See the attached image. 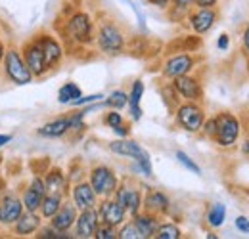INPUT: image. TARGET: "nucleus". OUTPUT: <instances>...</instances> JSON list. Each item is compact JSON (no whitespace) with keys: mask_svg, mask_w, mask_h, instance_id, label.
<instances>
[{"mask_svg":"<svg viewBox=\"0 0 249 239\" xmlns=\"http://www.w3.org/2000/svg\"><path fill=\"white\" fill-rule=\"evenodd\" d=\"M4 73L16 85H29L33 83V73L27 67L21 52L18 48H10L4 52Z\"/></svg>","mask_w":249,"mask_h":239,"instance_id":"1","label":"nucleus"},{"mask_svg":"<svg viewBox=\"0 0 249 239\" xmlns=\"http://www.w3.org/2000/svg\"><path fill=\"white\" fill-rule=\"evenodd\" d=\"M109 150L113 151V153H117V155L132 157V159L136 161L138 169H140L146 176H152V174H154V172H152V163H150V155H148V151L142 150V146L136 144L134 140H124V138L115 140V142L109 144Z\"/></svg>","mask_w":249,"mask_h":239,"instance_id":"2","label":"nucleus"},{"mask_svg":"<svg viewBox=\"0 0 249 239\" xmlns=\"http://www.w3.org/2000/svg\"><path fill=\"white\" fill-rule=\"evenodd\" d=\"M96 40H98V46L102 52L109 54V56H115V54H121L124 50V36L121 29L109 21H104L98 29L96 34Z\"/></svg>","mask_w":249,"mask_h":239,"instance_id":"3","label":"nucleus"},{"mask_svg":"<svg viewBox=\"0 0 249 239\" xmlns=\"http://www.w3.org/2000/svg\"><path fill=\"white\" fill-rule=\"evenodd\" d=\"M90 186L96 191V195L100 197H111L115 193V189L119 188V178L117 174L106 167V165H98L90 171Z\"/></svg>","mask_w":249,"mask_h":239,"instance_id":"4","label":"nucleus"},{"mask_svg":"<svg viewBox=\"0 0 249 239\" xmlns=\"http://www.w3.org/2000/svg\"><path fill=\"white\" fill-rule=\"evenodd\" d=\"M217 130L213 140L222 148H230L232 144H236L238 136H240V122L232 113H218L217 117Z\"/></svg>","mask_w":249,"mask_h":239,"instance_id":"5","label":"nucleus"},{"mask_svg":"<svg viewBox=\"0 0 249 239\" xmlns=\"http://www.w3.org/2000/svg\"><path fill=\"white\" fill-rule=\"evenodd\" d=\"M67 34L79 42V44H89L94 40V25H92V19L89 14L85 12H79L75 16L69 17L67 21Z\"/></svg>","mask_w":249,"mask_h":239,"instance_id":"6","label":"nucleus"},{"mask_svg":"<svg viewBox=\"0 0 249 239\" xmlns=\"http://www.w3.org/2000/svg\"><path fill=\"white\" fill-rule=\"evenodd\" d=\"M177 120L178 124L188 130V132H199L203 122H205V113L203 107L197 105V102H186L182 105H178L177 109Z\"/></svg>","mask_w":249,"mask_h":239,"instance_id":"7","label":"nucleus"},{"mask_svg":"<svg viewBox=\"0 0 249 239\" xmlns=\"http://www.w3.org/2000/svg\"><path fill=\"white\" fill-rule=\"evenodd\" d=\"M23 60L27 63V67L31 69L33 77H42L48 67H46V60H44V52L42 46L38 44V40L35 38L31 42H27L23 46Z\"/></svg>","mask_w":249,"mask_h":239,"instance_id":"8","label":"nucleus"},{"mask_svg":"<svg viewBox=\"0 0 249 239\" xmlns=\"http://www.w3.org/2000/svg\"><path fill=\"white\" fill-rule=\"evenodd\" d=\"M173 88L178 96H182L186 102H201L203 100V90L197 79L190 77V75H180L175 77Z\"/></svg>","mask_w":249,"mask_h":239,"instance_id":"9","label":"nucleus"},{"mask_svg":"<svg viewBox=\"0 0 249 239\" xmlns=\"http://www.w3.org/2000/svg\"><path fill=\"white\" fill-rule=\"evenodd\" d=\"M115 201L123 207L126 212H130V216H136L140 212L142 207V195L136 188H130V186H121L115 189Z\"/></svg>","mask_w":249,"mask_h":239,"instance_id":"10","label":"nucleus"},{"mask_svg":"<svg viewBox=\"0 0 249 239\" xmlns=\"http://www.w3.org/2000/svg\"><path fill=\"white\" fill-rule=\"evenodd\" d=\"M23 212V201L16 195H4L0 199V224L12 226Z\"/></svg>","mask_w":249,"mask_h":239,"instance_id":"11","label":"nucleus"},{"mask_svg":"<svg viewBox=\"0 0 249 239\" xmlns=\"http://www.w3.org/2000/svg\"><path fill=\"white\" fill-rule=\"evenodd\" d=\"M46 195V186H44V180L40 176H35L29 184V188L25 189L23 193V209L31 210V212H36L40 209V203Z\"/></svg>","mask_w":249,"mask_h":239,"instance_id":"12","label":"nucleus"},{"mask_svg":"<svg viewBox=\"0 0 249 239\" xmlns=\"http://www.w3.org/2000/svg\"><path fill=\"white\" fill-rule=\"evenodd\" d=\"M36 40H38V44L42 46L46 67H48V69H54V67L62 61V56H63L62 44H60L54 36H50V34H40V36H36Z\"/></svg>","mask_w":249,"mask_h":239,"instance_id":"13","label":"nucleus"},{"mask_svg":"<svg viewBox=\"0 0 249 239\" xmlns=\"http://www.w3.org/2000/svg\"><path fill=\"white\" fill-rule=\"evenodd\" d=\"M194 63H196V60L190 54H177V56H173L171 60L165 63L163 75L169 77V79H175V77H180V75H188L194 69Z\"/></svg>","mask_w":249,"mask_h":239,"instance_id":"14","label":"nucleus"},{"mask_svg":"<svg viewBox=\"0 0 249 239\" xmlns=\"http://www.w3.org/2000/svg\"><path fill=\"white\" fill-rule=\"evenodd\" d=\"M77 224V238H94L96 234V228L100 224V216H98V210L94 209H85L81 210V214L77 216L75 220Z\"/></svg>","mask_w":249,"mask_h":239,"instance_id":"15","label":"nucleus"},{"mask_svg":"<svg viewBox=\"0 0 249 239\" xmlns=\"http://www.w3.org/2000/svg\"><path fill=\"white\" fill-rule=\"evenodd\" d=\"M124 214H126V210L115 199H109V197L100 205V210H98V216L102 218V222L115 226V228L124 222Z\"/></svg>","mask_w":249,"mask_h":239,"instance_id":"16","label":"nucleus"},{"mask_svg":"<svg viewBox=\"0 0 249 239\" xmlns=\"http://www.w3.org/2000/svg\"><path fill=\"white\" fill-rule=\"evenodd\" d=\"M217 21V10L215 8H199L190 16V25L197 34H203L211 29Z\"/></svg>","mask_w":249,"mask_h":239,"instance_id":"17","label":"nucleus"},{"mask_svg":"<svg viewBox=\"0 0 249 239\" xmlns=\"http://www.w3.org/2000/svg\"><path fill=\"white\" fill-rule=\"evenodd\" d=\"M73 203L79 210L92 209L96 205V191L92 189L90 182H81L73 188Z\"/></svg>","mask_w":249,"mask_h":239,"instance_id":"18","label":"nucleus"},{"mask_svg":"<svg viewBox=\"0 0 249 239\" xmlns=\"http://www.w3.org/2000/svg\"><path fill=\"white\" fill-rule=\"evenodd\" d=\"M50 220H52L50 226H54L60 232H67L75 224V220H77V207L75 205H62L60 210Z\"/></svg>","mask_w":249,"mask_h":239,"instance_id":"19","label":"nucleus"},{"mask_svg":"<svg viewBox=\"0 0 249 239\" xmlns=\"http://www.w3.org/2000/svg\"><path fill=\"white\" fill-rule=\"evenodd\" d=\"M38 228H40V216H38L36 212H31V210H25V209L21 212V216L14 222V230H16V234H19V236L35 234Z\"/></svg>","mask_w":249,"mask_h":239,"instance_id":"20","label":"nucleus"},{"mask_svg":"<svg viewBox=\"0 0 249 239\" xmlns=\"http://www.w3.org/2000/svg\"><path fill=\"white\" fill-rule=\"evenodd\" d=\"M134 226L140 234V238H154L157 232V214H152V212H146V214H136L134 216Z\"/></svg>","mask_w":249,"mask_h":239,"instance_id":"21","label":"nucleus"},{"mask_svg":"<svg viewBox=\"0 0 249 239\" xmlns=\"http://www.w3.org/2000/svg\"><path fill=\"white\" fill-rule=\"evenodd\" d=\"M71 130V124H69V117H60L56 120H50L46 124H42L38 128V134L44 136V138H60L65 132Z\"/></svg>","mask_w":249,"mask_h":239,"instance_id":"22","label":"nucleus"},{"mask_svg":"<svg viewBox=\"0 0 249 239\" xmlns=\"http://www.w3.org/2000/svg\"><path fill=\"white\" fill-rule=\"evenodd\" d=\"M63 205V195L62 191H46L42 203H40V214L44 218H52L60 207Z\"/></svg>","mask_w":249,"mask_h":239,"instance_id":"23","label":"nucleus"},{"mask_svg":"<svg viewBox=\"0 0 249 239\" xmlns=\"http://www.w3.org/2000/svg\"><path fill=\"white\" fill-rule=\"evenodd\" d=\"M144 207L152 214H165L169 210V199L161 191H150L146 201H144Z\"/></svg>","mask_w":249,"mask_h":239,"instance_id":"24","label":"nucleus"},{"mask_svg":"<svg viewBox=\"0 0 249 239\" xmlns=\"http://www.w3.org/2000/svg\"><path fill=\"white\" fill-rule=\"evenodd\" d=\"M142 94H144V85H142V81H136L132 85L130 94H128V105H130V113H132V119L134 120H138L142 117V109H140Z\"/></svg>","mask_w":249,"mask_h":239,"instance_id":"25","label":"nucleus"},{"mask_svg":"<svg viewBox=\"0 0 249 239\" xmlns=\"http://www.w3.org/2000/svg\"><path fill=\"white\" fill-rule=\"evenodd\" d=\"M83 96V92L79 88V85H75V83H65L60 92H58V102L60 103H73L77 98H81Z\"/></svg>","mask_w":249,"mask_h":239,"instance_id":"26","label":"nucleus"},{"mask_svg":"<svg viewBox=\"0 0 249 239\" xmlns=\"http://www.w3.org/2000/svg\"><path fill=\"white\" fill-rule=\"evenodd\" d=\"M65 184V176L60 169H52L46 178H44V186H46V191H60Z\"/></svg>","mask_w":249,"mask_h":239,"instance_id":"27","label":"nucleus"},{"mask_svg":"<svg viewBox=\"0 0 249 239\" xmlns=\"http://www.w3.org/2000/svg\"><path fill=\"white\" fill-rule=\"evenodd\" d=\"M224 218H226V207L220 205V203H215V205L211 207V210H209V214H207V222H209V226H213V228L222 226Z\"/></svg>","mask_w":249,"mask_h":239,"instance_id":"28","label":"nucleus"},{"mask_svg":"<svg viewBox=\"0 0 249 239\" xmlns=\"http://www.w3.org/2000/svg\"><path fill=\"white\" fill-rule=\"evenodd\" d=\"M156 238L159 239H178L180 238V228L177 224H159L157 226V232H156Z\"/></svg>","mask_w":249,"mask_h":239,"instance_id":"29","label":"nucleus"},{"mask_svg":"<svg viewBox=\"0 0 249 239\" xmlns=\"http://www.w3.org/2000/svg\"><path fill=\"white\" fill-rule=\"evenodd\" d=\"M106 105H109L113 109H123L124 105H128V94H124L123 90L111 92V96L106 100Z\"/></svg>","mask_w":249,"mask_h":239,"instance_id":"30","label":"nucleus"},{"mask_svg":"<svg viewBox=\"0 0 249 239\" xmlns=\"http://www.w3.org/2000/svg\"><path fill=\"white\" fill-rule=\"evenodd\" d=\"M35 234H36V238L38 239H67V238H71L67 232H60V230H56L54 226L38 228Z\"/></svg>","mask_w":249,"mask_h":239,"instance_id":"31","label":"nucleus"},{"mask_svg":"<svg viewBox=\"0 0 249 239\" xmlns=\"http://www.w3.org/2000/svg\"><path fill=\"white\" fill-rule=\"evenodd\" d=\"M94 238L96 239H115L117 238V230H115V226H109V224L102 222V224H98Z\"/></svg>","mask_w":249,"mask_h":239,"instance_id":"32","label":"nucleus"},{"mask_svg":"<svg viewBox=\"0 0 249 239\" xmlns=\"http://www.w3.org/2000/svg\"><path fill=\"white\" fill-rule=\"evenodd\" d=\"M177 159H178V163H180V165H184V167H186L190 172H194V174H201V169H199V167H197V165L188 157L184 151H177Z\"/></svg>","mask_w":249,"mask_h":239,"instance_id":"33","label":"nucleus"},{"mask_svg":"<svg viewBox=\"0 0 249 239\" xmlns=\"http://www.w3.org/2000/svg\"><path fill=\"white\" fill-rule=\"evenodd\" d=\"M117 238H121V239H138V238H140V234H138V230H136L134 222H130V224H124L123 228L117 232Z\"/></svg>","mask_w":249,"mask_h":239,"instance_id":"34","label":"nucleus"},{"mask_svg":"<svg viewBox=\"0 0 249 239\" xmlns=\"http://www.w3.org/2000/svg\"><path fill=\"white\" fill-rule=\"evenodd\" d=\"M106 124L109 126V128H115V126H119V124H123V115L119 113V109H113V111H109L107 115H106Z\"/></svg>","mask_w":249,"mask_h":239,"instance_id":"35","label":"nucleus"},{"mask_svg":"<svg viewBox=\"0 0 249 239\" xmlns=\"http://www.w3.org/2000/svg\"><path fill=\"white\" fill-rule=\"evenodd\" d=\"M104 96L102 94H92V96H81V98H77L71 105H85V103H92V102H98V100H102Z\"/></svg>","mask_w":249,"mask_h":239,"instance_id":"36","label":"nucleus"},{"mask_svg":"<svg viewBox=\"0 0 249 239\" xmlns=\"http://www.w3.org/2000/svg\"><path fill=\"white\" fill-rule=\"evenodd\" d=\"M203 130H205V134L209 136V138H213L215 136V130H217V120H215V117L213 119H209L207 122H203V126H201Z\"/></svg>","mask_w":249,"mask_h":239,"instance_id":"37","label":"nucleus"},{"mask_svg":"<svg viewBox=\"0 0 249 239\" xmlns=\"http://www.w3.org/2000/svg\"><path fill=\"white\" fill-rule=\"evenodd\" d=\"M236 228H238L240 232H244V234L249 236V220L246 216H238V218H236Z\"/></svg>","mask_w":249,"mask_h":239,"instance_id":"38","label":"nucleus"},{"mask_svg":"<svg viewBox=\"0 0 249 239\" xmlns=\"http://www.w3.org/2000/svg\"><path fill=\"white\" fill-rule=\"evenodd\" d=\"M194 4L197 8H215L218 4V0H194Z\"/></svg>","mask_w":249,"mask_h":239,"instance_id":"39","label":"nucleus"},{"mask_svg":"<svg viewBox=\"0 0 249 239\" xmlns=\"http://www.w3.org/2000/svg\"><path fill=\"white\" fill-rule=\"evenodd\" d=\"M173 4H175L177 10H182L184 12V10H188L194 4V0H173Z\"/></svg>","mask_w":249,"mask_h":239,"instance_id":"40","label":"nucleus"},{"mask_svg":"<svg viewBox=\"0 0 249 239\" xmlns=\"http://www.w3.org/2000/svg\"><path fill=\"white\" fill-rule=\"evenodd\" d=\"M218 48H220V50H226V48H228V44H230V38H228V34H220V36H218Z\"/></svg>","mask_w":249,"mask_h":239,"instance_id":"41","label":"nucleus"},{"mask_svg":"<svg viewBox=\"0 0 249 239\" xmlns=\"http://www.w3.org/2000/svg\"><path fill=\"white\" fill-rule=\"evenodd\" d=\"M113 132H115V134H119L121 138H126V136H128V128H126L124 124H119V126H115V128H113Z\"/></svg>","mask_w":249,"mask_h":239,"instance_id":"42","label":"nucleus"},{"mask_svg":"<svg viewBox=\"0 0 249 239\" xmlns=\"http://www.w3.org/2000/svg\"><path fill=\"white\" fill-rule=\"evenodd\" d=\"M148 2H150V4H154V6H157V8H167L171 0H148Z\"/></svg>","mask_w":249,"mask_h":239,"instance_id":"43","label":"nucleus"},{"mask_svg":"<svg viewBox=\"0 0 249 239\" xmlns=\"http://www.w3.org/2000/svg\"><path fill=\"white\" fill-rule=\"evenodd\" d=\"M244 46H246V50H248L249 54V23L248 27H246V31H244Z\"/></svg>","mask_w":249,"mask_h":239,"instance_id":"44","label":"nucleus"},{"mask_svg":"<svg viewBox=\"0 0 249 239\" xmlns=\"http://www.w3.org/2000/svg\"><path fill=\"white\" fill-rule=\"evenodd\" d=\"M10 140H12V136H10V134H0V148H2V146H6Z\"/></svg>","mask_w":249,"mask_h":239,"instance_id":"45","label":"nucleus"},{"mask_svg":"<svg viewBox=\"0 0 249 239\" xmlns=\"http://www.w3.org/2000/svg\"><path fill=\"white\" fill-rule=\"evenodd\" d=\"M242 151H244L246 155H249V140H248V142H244V148H242Z\"/></svg>","mask_w":249,"mask_h":239,"instance_id":"46","label":"nucleus"},{"mask_svg":"<svg viewBox=\"0 0 249 239\" xmlns=\"http://www.w3.org/2000/svg\"><path fill=\"white\" fill-rule=\"evenodd\" d=\"M4 52H6V50H4V46H2V44H0V61L4 60Z\"/></svg>","mask_w":249,"mask_h":239,"instance_id":"47","label":"nucleus"}]
</instances>
